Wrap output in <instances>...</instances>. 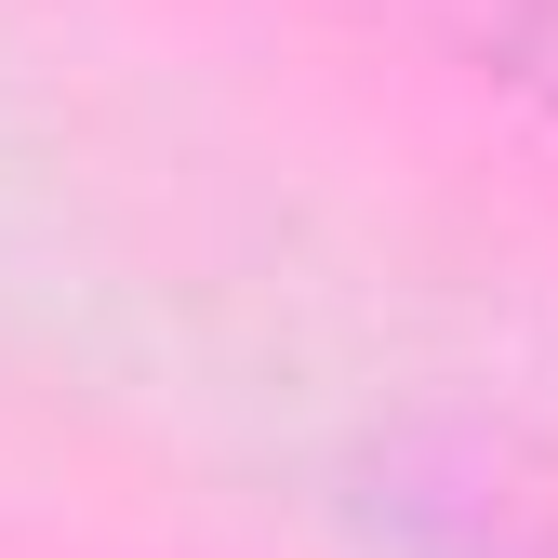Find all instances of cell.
Here are the masks:
<instances>
[{"label": "cell", "instance_id": "6da1fadb", "mask_svg": "<svg viewBox=\"0 0 558 558\" xmlns=\"http://www.w3.org/2000/svg\"><path fill=\"white\" fill-rule=\"evenodd\" d=\"M493 53H506V81L558 107V0H506L493 14Z\"/></svg>", "mask_w": 558, "mask_h": 558}]
</instances>
